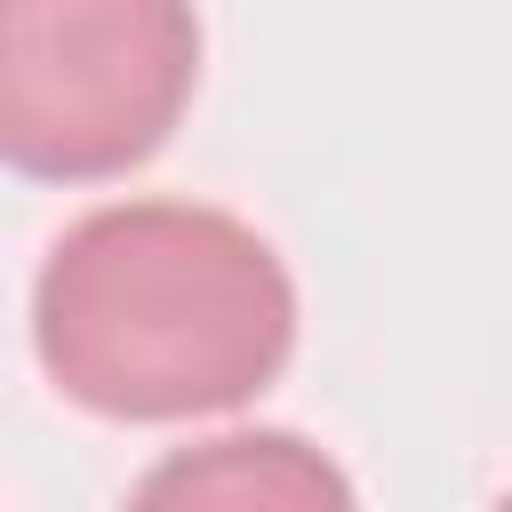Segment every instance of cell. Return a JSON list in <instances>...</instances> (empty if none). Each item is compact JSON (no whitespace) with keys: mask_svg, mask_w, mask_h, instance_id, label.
Wrapping results in <instances>:
<instances>
[{"mask_svg":"<svg viewBox=\"0 0 512 512\" xmlns=\"http://www.w3.org/2000/svg\"><path fill=\"white\" fill-rule=\"evenodd\" d=\"M32 352L88 416H224L288 368L296 280L232 208L112 200L56 232L32 280Z\"/></svg>","mask_w":512,"mask_h":512,"instance_id":"6da1fadb","label":"cell"},{"mask_svg":"<svg viewBox=\"0 0 512 512\" xmlns=\"http://www.w3.org/2000/svg\"><path fill=\"white\" fill-rule=\"evenodd\" d=\"M200 88L192 0H0V152L48 184L144 168Z\"/></svg>","mask_w":512,"mask_h":512,"instance_id":"7a4b0ae2","label":"cell"},{"mask_svg":"<svg viewBox=\"0 0 512 512\" xmlns=\"http://www.w3.org/2000/svg\"><path fill=\"white\" fill-rule=\"evenodd\" d=\"M120 512H360L344 464L304 432H208L168 448Z\"/></svg>","mask_w":512,"mask_h":512,"instance_id":"3957f363","label":"cell"},{"mask_svg":"<svg viewBox=\"0 0 512 512\" xmlns=\"http://www.w3.org/2000/svg\"><path fill=\"white\" fill-rule=\"evenodd\" d=\"M496 512H512V496H504V504H496Z\"/></svg>","mask_w":512,"mask_h":512,"instance_id":"277c9868","label":"cell"}]
</instances>
